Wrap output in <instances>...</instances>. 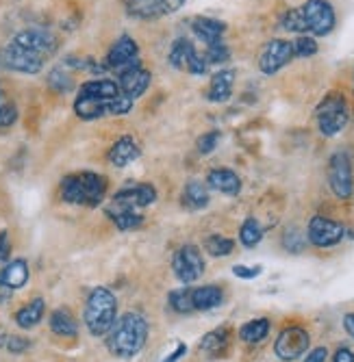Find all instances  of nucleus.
<instances>
[{
	"label": "nucleus",
	"mask_w": 354,
	"mask_h": 362,
	"mask_svg": "<svg viewBox=\"0 0 354 362\" xmlns=\"http://www.w3.org/2000/svg\"><path fill=\"white\" fill-rule=\"evenodd\" d=\"M109 182L103 174L96 172H76L70 174L61 180L59 185V195L66 204H74V206H87V209H96L101 206L105 195H107Z\"/></svg>",
	"instance_id": "f03ea898"
},
{
	"label": "nucleus",
	"mask_w": 354,
	"mask_h": 362,
	"mask_svg": "<svg viewBox=\"0 0 354 362\" xmlns=\"http://www.w3.org/2000/svg\"><path fill=\"white\" fill-rule=\"evenodd\" d=\"M343 237H346V228H343L339 221H335V219L315 215V217L309 221L307 239H309L315 247H333V245H337Z\"/></svg>",
	"instance_id": "ddd939ff"
},
{
	"label": "nucleus",
	"mask_w": 354,
	"mask_h": 362,
	"mask_svg": "<svg viewBox=\"0 0 354 362\" xmlns=\"http://www.w3.org/2000/svg\"><path fill=\"white\" fill-rule=\"evenodd\" d=\"M219 130H211V133H205L202 137H198L196 141V148L200 154H211L215 148H217V141H219Z\"/></svg>",
	"instance_id": "ea45409f"
},
{
	"label": "nucleus",
	"mask_w": 354,
	"mask_h": 362,
	"mask_svg": "<svg viewBox=\"0 0 354 362\" xmlns=\"http://www.w3.org/2000/svg\"><path fill=\"white\" fill-rule=\"evenodd\" d=\"M172 269H174V276L178 278V282H183L185 286L198 282L200 276L205 274L202 252L196 245H183L172 258Z\"/></svg>",
	"instance_id": "0eeeda50"
},
{
	"label": "nucleus",
	"mask_w": 354,
	"mask_h": 362,
	"mask_svg": "<svg viewBox=\"0 0 354 362\" xmlns=\"http://www.w3.org/2000/svg\"><path fill=\"white\" fill-rule=\"evenodd\" d=\"M191 30L196 33V37L200 42H205L207 46L215 44V42H224V33H227V24L222 20H215V18H194L191 20Z\"/></svg>",
	"instance_id": "aec40b11"
},
{
	"label": "nucleus",
	"mask_w": 354,
	"mask_h": 362,
	"mask_svg": "<svg viewBox=\"0 0 354 362\" xmlns=\"http://www.w3.org/2000/svg\"><path fill=\"white\" fill-rule=\"evenodd\" d=\"M107 347L118 358H135L148 341V321L139 313L122 315L107 334Z\"/></svg>",
	"instance_id": "f257e3e1"
},
{
	"label": "nucleus",
	"mask_w": 354,
	"mask_h": 362,
	"mask_svg": "<svg viewBox=\"0 0 354 362\" xmlns=\"http://www.w3.org/2000/svg\"><path fill=\"white\" fill-rule=\"evenodd\" d=\"M170 308L178 315L194 313V304H191V286H181L176 291H170Z\"/></svg>",
	"instance_id": "72a5a7b5"
},
{
	"label": "nucleus",
	"mask_w": 354,
	"mask_h": 362,
	"mask_svg": "<svg viewBox=\"0 0 354 362\" xmlns=\"http://www.w3.org/2000/svg\"><path fill=\"white\" fill-rule=\"evenodd\" d=\"M319 133L324 137H335L348 124V107L339 93H329L315 109Z\"/></svg>",
	"instance_id": "39448f33"
},
{
	"label": "nucleus",
	"mask_w": 354,
	"mask_h": 362,
	"mask_svg": "<svg viewBox=\"0 0 354 362\" xmlns=\"http://www.w3.org/2000/svg\"><path fill=\"white\" fill-rule=\"evenodd\" d=\"M135 100H131L128 95L120 93L115 98H81L76 95L74 100V113L76 117L85 119V122H93L101 117H109V115H126L133 111Z\"/></svg>",
	"instance_id": "20e7f679"
},
{
	"label": "nucleus",
	"mask_w": 354,
	"mask_h": 362,
	"mask_svg": "<svg viewBox=\"0 0 354 362\" xmlns=\"http://www.w3.org/2000/svg\"><path fill=\"white\" fill-rule=\"evenodd\" d=\"M185 354H187V345H185V343H178V345H176V349H174V351H172L164 362H178Z\"/></svg>",
	"instance_id": "de8ad7c7"
},
{
	"label": "nucleus",
	"mask_w": 354,
	"mask_h": 362,
	"mask_svg": "<svg viewBox=\"0 0 354 362\" xmlns=\"http://www.w3.org/2000/svg\"><path fill=\"white\" fill-rule=\"evenodd\" d=\"M326 358H329L326 347H315V349L307 356V360H304V362H326Z\"/></svg>",
	"instance_id": "a18cd8bd"
},
{
	"label": "nucleus",
	"mask_w": 354,
	"mask_h": 362,
	"mask_svg": "<svg viewBox=\"0 0 354 362\" xmlns=\"http://www.w3.org/2000/svg\"><path fill=\"white\" fill-rule=\"evenodd\" d=\"M48 323H50V330L57 337H76V332H79V323L68 308H57L50 315Z\"/></svg>",
	"instance_id": "cd10ccee"
},
{
	"label": "nucleus",
	"mask_w": 354,
	"mask_h": 362,
	"mask_svg": "<svg viewBox=\"0 0 354 362\" xmlns=\"http://www.w3.org/2000/svg\"><path fill=\"white\" fill-rule=\"evenodd\" d=\"M224 302V291L215 284H207V286H196L191 288V304H194V310H215L217 306H222Z\"/></svg>",
	"instance_id": "4be33fe9"
},
{
	"label": "nucleus",
	"mask_w": 354,
	"mask_h": 362,
	"mask_svg": "<svg viewBox=\"0 0 354 362\" xmlns=\"http://www.w3.org/2000/svg\"><path fill=\"white\" fill-rule=\"evenodd\" d=\"M154 200H156V189L152 185H148V182H131V185L122 187L111 197V204L107 206V213L146 209V206L154 204Z\"/></svg>",
	"instance_id": "423d86ee"
},
{
	"label": "nucleus",
	"mask_w": 354,
	"mask_h": 362,
	"mask_svg": "<svg viewBox=\"0 0 354 362\" xmlns=\"http://www.w3.org/2000/svg\"><path fill=\"white\" fill-rule=\"evenodd\" d=\"M309 345H311L309 332L300 325H292V327H285V330L278 334V339L274 343V354L282 362H294L309 351Z\"/></svg>",
	"instance_id": "9d476101"
},
{
	"label": "nucleus",
	"mask_w": 354,
	"mask_h": 362,
	"mask_svg": "<svg viewBox=\"0 0 354 362\" xmlns=\"http://www.w3.org/2000/svg\"><path fill=\"white\" fill-rule=\"evenodd\" d=\"M183 5H185V0H164L166 16H168V13H176Z\"/></svg>",
	"instance_id": "09e8293b"
},
{
	"label": "nucleus",
	"mask_w": 354,
	"mask_h": 362,
	"mask_svg": "<svg viewBox=\"0 0 354 362\" xmlns=\"http://www.w3.org/2000/svg\"><path fill=\"white\" fill-rule=\"evenodd\" d=\"M16 119H18L16 105L13 103H7V100L0 103V128H7V126L16 124Z\"/></svg>",
	"instance_id": "a19ab883"
},
{
	"label": "nucleus",
	"mask_w": 354,
	"mask_h": 362,
	"mask_svg": "<svg viewBox=\"0 0 354 362\" xmlns=\"http://www.w3.org/2000/svg\"><path fill=\"white\" fill-rule=\"evenodd\" d=\"M139 154H142L139 144H137L131 135H124V137H120V139L111 146L107 158H109V163H111L113 168H126L128 163L137 160Z\"/></svg>",
	"instance_id": "a211bd4d"
},
{
	"label": "nucleus",
	"mask_w": 354,
	"mask_h": 362,
	"mask_svg": "<svg viewBox=\"0 0 354 362\" xmlns=\"http://www.w3.org/2000/svg\"><path fill=\"white\" fill-rule=\"evenodd\" d=\"M270 321L268 319H252L248 323L241 325V330H239V339L248 345H256V343H263L270 334Z\"/></svg>",
	"instance_id": "c85d7f7f"
},
{
	"label": "nucleus",
	"mask_w": 354,
	"mask_h": 362,
	"mask_svg": "<svg viewBox=\"0 0 354 362\" xmlns=\"http://www.w3.org/2000/svg\"><path fill=\"white\" fill-rule=\"evenodd\" d=\"M292 46H294V57H300V59L313 57L317 52V44L311 35H300L296 42H292Z\"/></svg>",
	"instance_id": "58836bf2"
},
{
	"label": "nucleus",
	"mask_w": 354,
	"mask_h": 362,
	"mask_svg": "<svg viewBox=\"0 0 354 362\" xmlns=\"http://www.w3.org/2000/svg\"><path fill=\"white\" fill-rule=\"evenodd\" d=\"M83 319H85V325L91 337H107L113 323L118 321L115 295L105 286H96L85 302Z\"/></svg>",
	"instance_id": "7ed1b4c3"
},
{
	"label": "nucleus",
	"mask_w": 354,
	"mask_h": 362,
	"mask_svg": "<svg viewBox=\"0 0 354 362\" xmlns=\"http://www.w3.org/2000/svg\"><path fill=\"white\" fill-rule=\"evenodd\" d=\"M209 189L205 182L200 180H189L183 189V206H187L189 211H200L209 206Z\"/></svg>",
	"instance_id": "393cba45"
},
{
	"label": "nucleus",
	"mask_w": 354,
	"mask_h": 362,
	"mask_svg": "<svg viewBox=\"0 0 354 362\" xmlns=\"http://www.w3.org/2000/svg\"><path fill=\"white\" fill-rule=\"evenodd\" d=\"M205 59H207L209 65L211 63H227L231 59V50H229V46L224 44V42H215V44L207 46Z\"/></svg>",
	"instance_id": "4c0bfd02"
},
{
	"label": "nucleus",
	"mask_w": 354,
	"mask_h": 362,
	"mask_svg": "<svg viewBox=\"0 0 354 362\" xmlns=\"http://www.w3.org/2000/svg\"><path fill=\"white\" fill-rule=\"evenodd\" d=\"M294 59V46L287 40H272L263 46L261 54H259V70L268 76L276 74L278 70H282L285 65Z\"/></svg>",
	"instance_id": "2eb2a0df"
},
{
	"label": "nucleus",
	"mask_w": 354,
	"mask_h": 362,
	"mask_svg": "<svg viewBox=\"0 0 354 362\" xmlns=\"http://www.w3.org/2000/svg\"><path fill=\"white\" fill-rule=\"evenodd\" d=\"M205 250L215 256V258H222V256H231L233 250H235V241L229 239V237H222V235H209L205 239Z\"/></svg>",
	"instance_id": "473e14b6"
},
{
	"label": "nucleus",
	"mask_w": 354,
	"mask_h": 362,
	"mask_svg": "<svg viewBox=\"0 0 354 362\" xmlns=\"http://www.w3.org/2000/svg\"><path fill=\"white\" fill-rule=\"evenodd\" d=\"M5 347H7L11 354H22V351H26V349L30 347V341L24 339V337H7Z\"/></svg>",
	"instance_id": "37998d69"
},
{
	"label": "nucleus",
	"mask_w": 354,
	"mask_h": 362,
	"mask_svg": "<svg viewBox=\"0 0 354 362\" xmlns=\"http://www.w3.org/2000/svg\"><path fill=\"white\" fill-rule=\"evenodd\" d=\"M26 282H28V262L24 258L9 260L7 265L0 269V284H5L11 291L22 288Z\"/></svg>",
	"instance_id": "5701e85b"
},
{
	"label": "nucleus",
	"mask_w": 354,
	"mask_h": 362,
	"mask_svg": "<svg viewBox=\"0 0 354 362\" xmlns=\"http://www.w3.org/2000/svg\"><path fill=\"white\" fill-rule=\"evenodd\" d=\"M207 187L224 195H237L241 191V180L233 170L222 168V170H211L207 174Z\"/></svg>",
	"instance_id": "412c9836"
},
{
	"label": "nucleus",
	"mask_w": 354,
	"mask_h": 362,
	"mask_svg": "<svg viewBox=\"0 0 354 362\" xmlns=\"http://www.w3.org/2000/svg\"><path fill=\"white\" fill-rule=\"evenodd\" d=\"M300 11L307 22V30L315 37H324L335 28V9L329 0H307Z\"/></svg>",
	"instance_id": "6e6552de"
},
{
	"label": "nucleus",
	"mask_w": 354,
	"mask_h": 362,
	"mask_svg": "<svg viewBox=\"0 0 354 362\" xmlns=\"http://www.w3.org/2000/svg\"><path fill=\"white\" fill-rule=\"evenodd\" d=\"M329 185L339 200H348L354 191L352 180V163L346 152H337L329 160Z\"/></svg>",
	"instance_id": "f8f14e48"
},
{
	"label": "nucleus",
	"mask_w": 354,
	"mask_h": 362,
	"mask_svg": "<svg viewBox=\"0 0 354 362\" xmlns=\"http://www.w3.org/2000/svg\"><path fill=\"white\" fill-rule=\"evenodd\" d=\"M333 362H354V351L348 347H339L333 356Z\"/></svg>",
	"instance_id": "49530a36"
},
{
	"label": "nucleus",
	"mask_w": 354,
	"mask_h": 362,
	"mask_svg": "<svg viewBox=\"0 0 354 362\" xmlns=\"http://www.w3.org/2000/svg\"><path fill=\"white\" fill-rule=\"evenodd\" d=\"M44 310H46V304L42 298L30 300L26 306H22L16 313V323L22 327V330H33V327L40 325V321L44 319Z\"/></svg>",
	"instance_id": "bb28decb"
},
{
	"label": "nucleus",
	"mask_w": 354,
	"mask_h": 362,
	"mask_svg": "<svg viewBox=\"0 0 354 362\" xmlns=\"http://www.w3.org/2000/svg\"><path fill=\"white\" fill-rule=\"evenodd\" d=\"M137 59H139V46H137V42L131 35H122L109 48L107 59H105V65H107V70L120 72V70L126 68V65L135 63Z\"/></svg>",
	"instance_id": "f3484780"
},
{
	"label": "nucleus",
	"mask_w": 354,
	"mask_h": 362,
	"mask_svg": "<svg viewBox=\"0 0 354 362\" xmlns=\"http://www.w3.org/2000/svg\"><path fill=\"white\" fill-rule=\"evenodd\" d=\"M233 85H235V70H219L211 76L209 89H207V100L209 103H227L233 95Z\"/></svg>",
	"instance_id": "6ab92c4d"
},
{
	"label": "nucleus",
	"mask_w": 354,
	"mask_h": 362,
	"mask_svg": "<svg viewBox=\"0 0 354 362\" xmlns=\"http://www.w3.org/2000/svg\"><path fill=\"white\" fill-rule=\"evenodd\" d=\"M0 68L20 74H40L44 68V59L11 42L5 48H0Z\"/></svg>",
	"instance_id": "9b49d317"
},
{
	"label": "nucleus",
	"mask_w": 354,
	"mask_h": 362,
	"mask_svg": "<svg viewBox=\"0 0 354 362\" xmlns=\"http://www.w3.org/2000/svg\"><path fill=\"white\" fill-rule=\"evenodd\" d=\"M233 274L241 280H254L256 276L263 274V267L261 265H254V267H246V265H235L233 267Z\"/></svg>",
	"instance_id": "79ce46f5"
},
{
	"label": "nucleus",
	"mask_w": 354,
	"mask_h": 362,
	"mask_svg": "<svg viewBox=\"0 0 354 362\" xmlns=\"http://www.w3.org/2000/svg\"><path fill=\"white\" fill-rule=\"evenodd\" d=\"M343 327H346V332L354 339V313H348L343 317Z\"/></svg>",
	"instance_id": "8fccbe9b"
},
{
	"label": "nucleus",
	"mask_w": 354,
	"mask_h": 362,
	"mask_svg": "<svg viewBox=\"0 0 354 362\" xmlns=\"http://www.w3.org/2000/svg\"><path fill=\"white\" fill-rule=\"evenodd\" d=\"M0 103H3V87H0Z\"/></svg>",
	"instance_id": "603ef678"
},
{
	"label": "nucleus",
	"mask_w": 354,
	"mask_h": 362,
	"mask_svg": "<svg viewBox=\"0 0 354 362\" xmlns=\"http://www.w3.org/2000/svg\"><path fill=\"white\" fill-rule=\"evenodd\" d=\"M11 256V243H9V235L5 233H0V262H7Z\"/></svg>",
	"instance_id": "c03bdc74"
},
{
	"label": "nucleus",
	"mask_w": 354,
	"mask_h": 362,
	"mask_svg": "<svg viewBox=\"0 0 354 362\" xmlns=\"http://www.w3.org/2000/svg\"><path fill=\"white\" fill-rule=\"evenodd\" d=\"M11 42L42 59L55 54V50H57V37L48 28H26V30L18 33Z\"/></svg>",
	"instance_id": "dca6fc26"
},
{
	"label": "nucleus",
	"mask_w": 354,
	"mask_h": 362,
	"mask_svg": "<svg viewBox=\"0 0 354 362\" xmlns=\"http://www.w3.org/2000/svg\"><path fill=\"white\" fill-rule=\"evenodd\" d=\"M122 91L118 87V81H113V78H91L79 87L76 95H81V98H115Z\"/></svg>",
	"instance_id": "b1692460"
},
{
	"label": "nucleus",
	"mask_w": 354,
	"mask_h": 362,
	"mask_svg": "<svg viewBox=\"0 0 354 362\" xmlns=\"http://www.w3.org/2000/svg\"><path fill=\"white\" fill-rule=\"evenodd\" d=\"M48 85L57 91V93H68L74 89V81L68 72H63V68H57L48 74Z\"/></svg>",
	"instance_id": "c9c22d12"
},
{
	"label": "nucleus",
	"mask_w": 354,
	"mask_h": 362,
	"mask_svg": "<svg viewBox=\"0 0 354 362\" xmlns=\"http://www.w3.org/2000/svg\"><path fill=\"white\" fill-rule=\"evenodd\" d=\"M263 239V228L254 217H248L239 228V241L244 247H256Z\"/></svg>",
	"instance_id": "7c9ffc66"
},
{
	"label": "nucleus",
	"mask_w": 354,
	"mask_h": 362,
	"mask_svg": "<svg viewBox=\"0 0 354 362\" xmlns=\"http://www.w3.org/2000/svg\"><path fill=\"white\" fill-rule=\"evenodd\" d=\"M304 243H307V239H304V235L300 233L298 228H287L285 230V235H282V247L287 250V252H292V254H300L302 250H304Z\"/></svg>",
	"instance_id": "e433bc0d"
},
{
	"label": "nucleus",
	"mask_w": 354,
	"mask_h": 362,
	"mask_svg": "<svg viewBox=\"0 0 354 362\" xmlns=\"http://www.w3.org/2000/svg\"><path fill=\"white\" fill-rule=\"evenodd\" d=\"M229 341H231V330H229V327H217V330H213V332L202 337L200 351L211 354L213 358H217V354H222L224 349L229 347Z\"/></svg>",
	"instance_id": "c756f323"
},
{
	"label": "nucleus",
	"mask_w": 354,
	"mask_h": 362,
	"mask_svg": "<svg viewBox=\"0 0 354 362\" xmlns=\"http://www.w3.org/2000/svg\"><path fill=\"white\" fill-rule=\"evenodd\" d=\"M150 83H152V74L144 68L139 59L118 72V87L131 100H137L139 95H144Z\"/></svg>",
	"instance_id": "4468645a"
},
{
	"label": "nucleus",
	"mask_w": 354,
	"mask_h": 362,
	"mask_svg": "<svg viewBox=\"0 0 354 362\" xmlns=\"http://www.w3.org/2000/svg\"><path fill=\"white\" fill-rule=\"evenodd\" d=\"M11 288H7L5 284H0V304H5V302H9L11 300Z\"/></svg>",
	"instance_id": "3c124183"
},
{
	"label": "nucleus",
	"mask_w": 354,
	"mask_h": 362,
	"mask_svg": "<svg viewBox=\"0 0 354 362\" xmlns=\"http://www.w3.org/2000/svg\"><path fill=\"white\" fill-rule=\"evenodd\" d=\"M168 61H170L172 68L185 70V72L194 74V76H202L209 70V63H207L205 54H198L196 48H194V44H191L189 40H185V37H178L172 44L170 54H168Z\"/></svg>",
	"instance_id": "1a4fd4ad"
},
{
	"label": "nucleus",
	"mask_w": 354,
	"mask_h": 362,
	"mask_svg": "<svg viewBox=\"0 0 354 362\" xmlns=\"http://www.w3.org/2000/svg\"><path fill=\"white\" fill-rule=\"evenodd\" d=\"M107 215L111 217L115 228L122 230V233H126V230H137L144 223V215L137 213V211H113V213H107Z\"/></svg>",
	"instance_id": "2f4dec72"
},
{
	"label": "nucleus",
	"mask_w": 354,
	"mask_h": 362,
	"mask_svg": "<svg viewBox=\"0 0 354 362\" xmlns=\"http://www.w3.org/2000/svg\"><path fill=\"white\" fill-rule=\"evenodd\" d=\"M126 11L139 20H156L166 16L164 0H126Z\"/></svg>",
	"instance_id": "a878e982"
},
{
	"label": "nucleus",
	"mask_w": 354,
	"mask_h": 362,
	"mask_svg": "<svg viewBox=\"0 0 354 362\" xmlns=\"http://www.w3.org/2000/svg\"><path fill=\"white\" fill-rule=\"evenodd\" d=\"M280 26H282L285 30H289V33H300V35L309 33V30H307V22H304L300 9H289V11H285L282 18H280Z\"/></svg>",
	"instance_id": "f704fd0d"
}]
</instances>
